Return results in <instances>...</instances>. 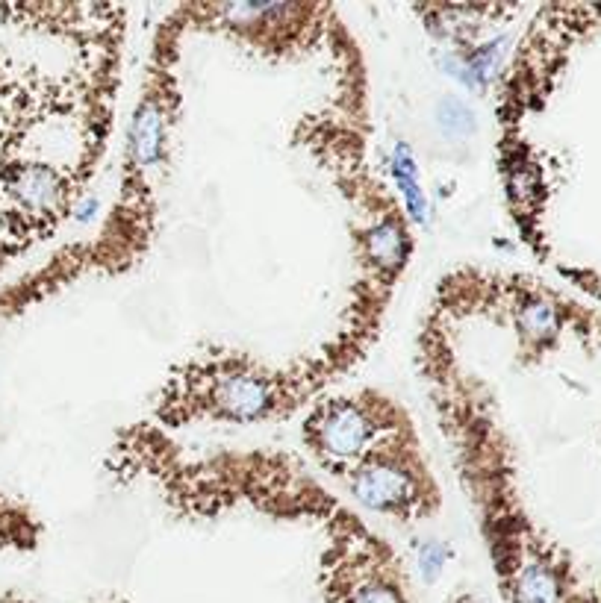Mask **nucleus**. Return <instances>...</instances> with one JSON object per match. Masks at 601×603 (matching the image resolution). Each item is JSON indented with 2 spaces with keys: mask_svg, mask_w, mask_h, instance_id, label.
<instances>
[{
  "mask_svg": "<svg viewBox=\"0 0 601 603\" xmlns=\"http://www.w3.org/2000/svg\"><path fill=\"white\" fill-rule=\"evenodd\" d=\"M416 371L504 603H601V306L528 271L460 265Z\"/></svg>",
  "mask_w": 601,
  "mask_h": 603,
  "instance_id": "nucleus-1",
  "label": "nucleus"
},
{
  "mask_svg": "<svg viewBox=\"0 0 601 603\" xmlns=\"http://www.w3.org/2000/svg\"><path fill=\"white\" fill-rule=\"evenodd\" d=\"M498 124L522 242L601 306V3L534 9L504 68Z\"/></svg>",
  "mask_w": 601,
  "mask_h": 603,
  "instance_id": "nucleus-2",
  "label": "nucleus"
}]
</instances>
